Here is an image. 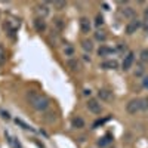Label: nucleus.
Here are the masks:
<instances>
[{
    "label": "nucleus",
    "mask_w": 148,
    "mask_h": 148,
    "mask_svg": "<svg viewBox=\"0 0 148 148\" xmlns=\"http://www.w3.org/2000/svg\"><path fill=\"white\" fill-rule=\"evenodd\" d=\"M28 101H30V104H31L33 108L39 110V111L46 110L47 105H49L47 98L43 96V95H40V93H37V92H30L28 93Z\"/></svg>",
    "instance_id": "nucleus-1"
},
{
    "label": "nucleus",
    "mask_w": 148,
    "mask_h": 148,
    "mask_svg": "<svg viewBox=\"0 0 148 148\" xmlns=\"http://www.w3.org/2000/svg\"><path fill=\"white\" fill-rule=\"evenodd\" d=\"M142 110V105H141V99H132V101H129V104H127V111L130 114H136L138 111H141Z\"/></svg>",
    "instance_id": "nucleus-2"
},
{
    "label": "nucleus",
    "mask_w": 148,
    "mask_h": 148,
    "mask_svg": "<svg viewBox=\"0 0 148 148\" xmlns=\"http://www.w3.org/2000/svg\"><path fill=\"white\" fill-rule=\"evenodd\" d=\"M88 108H89V111H92V113H95V114L101 113V104L96 99H89L88 101Z\"/></svg>",
    "instance_id": "nucleus-3"
},
{
    "label": "nucleus",
    "mask_w": 148,
    "mask_h": 148,
    "mask_svg": "<svg viewBox=\"0 0 148 148\" xmlns=\"http://www.w3.org/2000/svg\"><path fill=\"white\" fill-rule=\"evenodd\" d=\"M139 27H141V21H138V19H132V21L127 24V27H126V33H127V34H133Z\"/></svg>",
    "instance_id": "nucleus-4"
},
{
    "label": "nucleus",
    "mask_w": 148,
    "mask_h": 148,
    "mask_svg": "<svg viewBox=\"0 0 148 148\" xmlns=\"http://www.w3.org/2000/svg\"><path fill=\"white\" fill-rule=\"evenodd\" d=\"M133 52H129L126 56H125V61H123V70H129L133 64Z\"/></svg>",
    "instance_id": "nucleus-5"
},
{
    "label": "nucleus",
    "mask_w": 148,
    "mask_h": 148,
    "mask_svg": "<svg viewBox=\"0 0 148 148\" xmlns=\"http://www.w3.org/2000/svg\"><path fill=\"white\" fill-rule=\"evenodd\" d=\"M80 30L83 33H89L90 31V22L88 18H82L80 19Z\"/></svg>",
    "instance_id": "nucleus-6"
},
{
    "label": "nucleus",
    "mask_w": 148,
    "mask_h": 148,
    "mask_svg": "<svg viewBox=\"0 0 148 148\" xmlns=\"http://www.w3.org/2000/svg\"><path fill=\"white\" fill-rule=\"evenodd\" d=\"M117 65H119L117 61H104L101 64V67L105 70H114V68H117Z\"/></svg>",
    "instance_id": "nucleus-7"
},
{
    "label": "nucleus",
    "mask_w": 148,
    "mask_h": 148,
    "mask_svg": "<svg viewBox=\"0 0 148 148\" xmlns=\"http://www.w3.org/2000/svg\"><path fill=\"white\" fill-rule=\"evenodd\" d=\"M34 25H36V30L37 31H43L46 28V24H45L43 18H36L34 19Z\"/></svg>",
    "instance_id": "nucleus-8"
},
{
    "label": "nucleus",
    "mask_w": 148,
    "mask_h": 148,
    "mask_svg": "<svg viewBox=\"0 0 148 148\" xmlns=\"http://www.w3.org/2000/svg\"><path fill=\"white\" fill-rule=\"evenodd\" d=\"M6 62V51H5V47L0 45V65H3Z\"/></svg>",
    "instance_id": "nucleus-9"
},
{
    "label": "nucleus",
    "mask_w": 148,
    "mask_h": 148,
    "mask_svg": "<svg viewBox=\"0 0 148 148\" xmlns=\"http://www.w3.org/2000/svg\"><path fill=\"white\" fill-rule=\"evenodd\" d=\"M108 53H111V49L107 47V46H101L99 51H98V55H99V56H105V55H108Z\"/></svg>",
    "instance_id": "nucleus-10"
},
{
    "label": "nucleus",
    "mask_w": 148,
    "mask_h": 148,
    "mask_svg": "<svg viewBox=\"0 0 148 148\" xmlns=\"http://www.w3.org/2000/svg\"><path fill=\"white\" fill-rule=\"evenodd\" d=\"M73 126H74V127H77V129H82V127L84 126V121H83L80 117H77V119H74V120H73Z\"/></svg>",
    "instance_id": "nucleus-11"
},
{
    "label": "nucleus",
    "mask_w": 148,
    "mask_h": 148,
    "mask_svg": "<svg viewBox=\"0 0 148 148\" xmlns=\"http://www.w3.org/2000/svg\"><path fill=\"white\" fill-rule=\"evenodd\" d=\"M68 67L73 71H76V70H79V62H77V61H74V59H71V61H68Z\"/></svg>",
    "instance_id": "nucleus-12"
},
{
    "label": "nucleus",
    "mask_w": 148,
    "mask_h": 148,
    "mask_svg": "<svg viewBox=\"0 0 148 148\" xmlns=\"http://www.w3.org/2000/svg\"><path fill=\"white\" fill-rule=\"evenodd\" d=\"M99 96L102 98V99H105V101H108L110 98H111V93L108 92V90H99Z\"/></svg>",
    "instance_id": "nucleus-13"
},
{
    "label": "nucleus",
    "mask_w": 148,
    "mask_h": 148,
    "mask_svg": "<svg viewBox=\"0 0 148 148\" xmlns=\"http://www.w3.org/2000/svg\"><path fill=\"white\" fill-rule=\"evenodd\" d=\"M83 49H84V51H92V49H93V46H92V42H88V40H84L83 42Z\"/></svg>",
    "instance_id": "nucleus-14"
},
{
    "label": "nucleus",
    "mask_w": 148,
    "mask_h": 148,
    "mask_svg": "<svg viewBox=\"0 0 148 148\" xmlns=\"http://www.w3.org/2000/svg\"><path fill=\"white\" fill-rule=\"evenodd\" d=\"M141 59L144 61V62H147V61H148V51H147V49L141 52Z\"/></svg>",
    "instance_id": "nucleus-15"
},
{
    "label": "nucleus",
    "mask_w": 148,
    "mask_h": 148,
    "mask_svg": "<svg viewBox=\"0 0 148 148\" xmlns=\"http://www.w3.org/2000/svg\"><path fill=\"white\" fill-rule=\"evenodd\" d=\"M53 6L56 9H62V8H65V2H53Z\"/></svg>",
    "instance_id": "nucleus-16"
},
{
    "label": "nucleus",
    "mask_w": 148,
    "mask_h": 148,
    "mask_svg": "<svg viewBox=\"0 0 148 148\" xmlns=\"http://www.w3.org/2000/svg\"><path fill=\"white\" fill-rule=\"evenodd\" d=\"M95 37H96L98 40H105V34H102L101 31H98V33L95 34Z\"/></svg>",
    "instance_id": "nucleus-17"
},
{
    "label": "nucleus",
    "mask_w": 148,
    "mask_h": 148,
    "mask_svg": "<svg viewBox=\"0 0 148 148\" xmlns=\"http://www.w3.org/2000/svg\"><path fill=\"white\" fill-rule=\"evenodd\" d=\"M102 22H104V18H102L101 15H98V16H96V21H95V24H96V25H101Z\"/></svg>",
    "instance_id": "nucleus-18"
},
{
    "label": "nucleus",
    "mask_w": 148,
    "mask_h": 148,
    "mask_svg": "<svg viewBox=\"0 0 148 148\" xmlns=\"http://www.w3.org/2000/svg\"><path fill=\"white\" fill-rule=\"evenodd\" d=\"M136 68H138V70H136V71H135V74H136V76H141V74L144 73V68H142L141 65H139V67H136Z\"/></svg>",
    "instance_id": "nucleus-19"
},
{
    "label": "nucleus",
    "mask_w": 148,
    "mask_h": 148,
    "mask_svg": "<svg viewBox=\"0 0 148 148\" xmlns=\"http://www.w3.org/2000/svg\"><path fill=\"white\" fill-rule=\"evenodd\" d=\"M144 21H145V24H148V8L144 12Z\"/></svg>",
    "instance_id": "nucleus-20"
},
{
    "label": "nucleus",
    "mask_w": 148,
    "mask_h": 148,
    "mask_svg": "<svg viewBox=\"0 0 148 148\" xmlns=\"http://www.w3.org/2000/svg\"><path fill=\"white\" fill-rule=\"evenodd\" d=\"M142 84H144V88H148V77H145V79H144Z\"/></svg>",
    "instance_id": "nucleus-21"
},
{
    "label": "nucleus",
    "mask_w": 148,
    "mask_h": 148,
    "mask_svg": "<svg viewBox=\"0 0 148 148\" xmlns=\"http://www.w3.org/2000/svg\"><path fill=\"white\" fill-rule=\"evenodd\" d=\"M145 30L148 31V24H145Z\"/></svg>",
    "instance_id": "nucleus-22"
}]
</instances>
